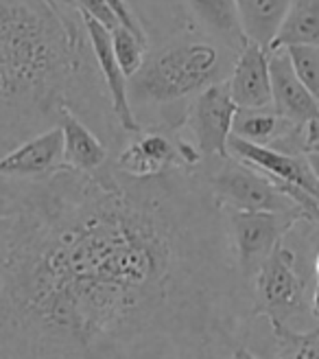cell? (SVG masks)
Wrapping results in <instances>:
<instances>
[{"label":"cell","mask_w":319,"mask_h":359,"mask_svg":"<svg viewBox=\"0 0 319 359\" xmlns=\"http://www.w3.org/2000/svg\"><path fill=\"white\" fill-rule=\"evenodd\" d=\"M7 197L0 359H227L247 342L252 287L192 169L62 165Z\"/></svg>","instance_id":"6da1fadb"},{"label":"cell","mask_w":319,"mask_h":359,"mask_svg":"<svg viewBox=\"0 0 319 359\" xmlns=\"http://www.w3.org/2000/svg\"><path fill=\"white\" fill-rule=\"evenodd\" d=\"M85 40L48 0H0V125L22 134L70 105Z\"/></svg>","instance_id":"7a4b0ae2"},{"label":"cell","mask_w":319,"mask_h":359,"mask_svg":"<svg viewBox=\"0 0 319 359\" xmlns=\"http://www.w3.org/2000/svg\"><path fill=\"white\" fill-rule=\"evenodd\" d=\"M221 53L212 42H180L157 50L129 77V97L153 105H169L199 95L221 79Z\"/></svg>","instance_id":"3957f363"},{"label":"cell","mask_w":319,"mask_h":359,"mask_svg":"<svg viewBox=\"0 0 319 359\" xmlns=\"http://www.w3.org/2000/svg\"><path fill=\"white\" fill-rule=\"evenodd\" d=\"M250 287L254 318H267L269 325H289L306 311V278L297 272V255L285 243L258 267Z\"/></svg>","instance_id":"277c9868"},{"label":"cell","mask_w":319,"mask_h":359,"mask_svg":"<svg viewBox=\"0 0 319 359\" xmlns=\"http://www.w3.org/2000/svg\"><path fill=\"white\" fill-rule=\"evenodd\" d=\"M208 187L212 193V200H215V204L223 212H236V210L297 212L306 222L304 212L267 175L234 156L223 160L221 169L210 177Z\"/></svg>","instance_id":"5b68a950"},{"label":"cell","mask_w":319,"mask_h":359,"mask_svg":"<svg viewBox=\"0 0 319 359\" xmlns=\"http://www.w3.org/2000/svg\"><path fill=\"white\" fill-rule=\"evenodd\" d=\"M232 239L239 272L250 285L258 267L282 243L289 232L304 222L297 212H267V210H236L225 212Z\"/></svg>","instance_id":"8992f818"},{"label":"cell","mask_w":319,"mask_h":359,"mask_svg":"<svg viewBox=\"0 0 319 359\" xmlns=\"http://www.w3.org/2000/svg\"><path fill=\"white\" fill-rule=\"evenodd\" d=\"M239 105L229 95L227 83H212L194 97L188 107L186 125L192 134V145L206 158L225 160L229 154V136H232Z\"/></svg>","instance_id":"52a82bcc"},{"label":"cell","mask_w":319,"mask_h":359,"mask_svg":"<svg viewBox=\"0 0 319 359\" xmlns=\"http://www.w3.org/2000/svg\"><path fill=\"white\" fill-rule=\"evenodd\" d=\"M79 18L83 20V29L87 35V44H90L94 60L99 64V70L103 75L105 88H108V95L112 101V110L114 116L118 121V125L125 132H143L140 123L134 116L132 103H129V83H127V75L122 73V68L114 55V46H112V33L108 27H103L94 18L79 13Z\"/></svg>","instance_id":"ba28073f"},{"label":"cell","mask_w":319,"mask_h":359,"mask_svg":"<svg viewBox=\"0 0 319 359\" xmlns=\"http://www.w3.org/2000/svg\"><path fill=\"white\" fill-rule=\"evenodd\" d=\"M227 147L234 158L260 169L267 177L304 189L319 202V180L315 177V173L309 165L306 154H287L276 147L254 145V142H247L234 134L229 136Z\"/></svg>","instance_id":"9c48e42d"},{"label":"cell","mask_w":319,"mask_h":359,"mask_svg":"<svg viewBox=\"0 0 319 359\" xmlns=\"http://www.w3.org/2000/svg\"><path fill=\"white\" fill-rule=\"evenodd\" d=\"M269 75H271V107L291 121L295 128L309 130L319 121V103L299 81L285 48L269 50Z\"/></svg>","instance_id":"30bf717a"},{"label":"cell","mask_w":319,"mask_h":359,"mask_svg":"<svg viewBox=\"0 0 319 359\" xmlns=\"http://www.w3.org/2000/svg\"><path fill=\"white\" fill-rule=\"evenodd\" d=\"M64 138L62 130L50 128L38 136L24 140L7 156H0V175L15 180H38L57 171L64 160Z\"/></svg>","instance_id":"8fae6325"},{"label":"cell","mask_w":319,"mask_h":359,"mask_svg":"<svg viewBox=\"0 0 319 359\" xmlns=\"http://www.w3.org/2000/svg\"><path fill=\"white\" fill-rule=\"evenodd\" d=\"M229 95L239 107H269L271 105V75H269V50L245 42L227 81Z\"/></svg>","instance_id":"7c38bea8"},{"label":"cell","mask_w":319,"mask_h":359,"mask_svg":"<svg viewBox=\"0 0 319 359\" xmlns=\"http://www.w3.org/2000/svg\"><path fill=\"white\" fill-rule=\"evenodd\" d=\"M116 167L134 177H151L160 175L169 169H186L180 142H175L157 132H147L138 140L129 142V145L120 151Z\"/></svg>","instance_id":"4fadbf2b"},{"label":"cell","mask_w":319,"mask_h":359,"mask_svg":"<svg viewBox=\"0 0 319 359\" xmlns=\"http://www.w3.org/2000/svg\"><path fill=\"white\" fill-rule=\"evenodd\" d=\"M57 123L64 138L62 160L66 167L77 171H97L108 163V149L94 136V132L79 121L73 107L64 105L57 114Z\"/></svg>","instance_id":"5bb4252c"},{"label":"cell","mask_w":319,"mask_h":359,"mask_svg":"<svg viewBox=\"0 0 319 359\" xmlns=\"http://www.w3.org/2000/svg\"><path fill=\"white\" fill-rule=\"evenodd\" d=\"M234 5L245 42H256L269 50L291 0H234Z\"/></svg>","instance_id":"9a60e30c"},{"label":"cell","mask_w":319,"mask_h":359,"mask_svg":"<svg viewBox=\"0 0 319 359\" xmlns=\"http://www.w3.org/2000/svg\"><path fill=\"white\" fill-rule=\"evenodd\" d=\"M293 130H299L291 121L278 114L274 107H239L232 134L254 142V145L274 147L282 138H287Z\"/></svg>","instance_id":"2e32d148"},{"label":"cell","mask_w":319,"mask_h":359,"mask_svg":"<svg viewBox=\"0 0 319 359\" xmlns=\"http://www.w3.org/2000/svg\"><path fill=\"white\" fill-rule=\"evenodd\" d=\"M289 46H319V0H291L269 50Z\"/></svg>","instance_id":"e0dca14e"},{"label":"cell","mask_w":319,"mask_h":359,"mask_svg":"<svg viewBox=\"0 0 319 359\" xmlns=\"http://www.w3.org/2000/svg\"><path fill=\"white\" fill-rule=\"evenodd\" d=\"M197 22L219 38L227 46H236L239 50L245 46V38L239 29L236 5L234 0H186Z\"/></svg>","instance_id":"ac0fdd59"},{"label":"cell","mask_w":319,"mask_h":359,"mask_svg":"<svg viewBox=\"0 0 319 359\" xmlns=\"http://www.w3.org/2000/svg\"><path fill=\"white\" fill-rule=\"evenodd\" d=\"M278 342L276 359H319V329L293 331L289 325H271Z\"/></svg>","instance_id":"d6986e66"},{"label":"cell","mask_w":319,"mask_h":359,"mask_svg":"<svg viewBox=\"0 0 319 359\" xmlns=\"http://www.w3.org/2000/svg\"><path fill=\"white\" fill-rule=\"evenodd\" d=\"M112 46H114V55L122 68V73L127 77H134L140 66L145 64V50H147V40H143L140 35L129 31L127 27L116 25L112 31Z\"/></svg>","instance_id":"ffe728a7"},{"label":"cell","mask_w":319,"mask_h":359,"mask_svg":"<svg viewBox=\"0 0 319 359\" xmlns=\"http://www.w3.org/2000/svg\"><path fill=\"white\" fill-rule=\"evenodd\" d=\"M285 50L295 75L319 103V46H289Z\"/></svg>","instance_id":"44dd1931"},{"label":"cell","mask_w":319,"mask_h":359,"mask_svg":"<svg viewBox=\"0 0 319 359\" xmlns=\"http://www.w3.org/2000/svg\"><path fill=\"white\" fill-rule=\"evenodd\" d=\"M73 3H75L77 13H85V15L94 18V20H99L103 27H108L110 31L118 25L116 15L112 13V9L108 7L105 0H73Z\"/></svg>","instance_id":"7402d4cb"},{"label":"cell","mask_w":319,"mask_h":359,"mask_svg":"<svg viewBox=\"0 0 319 359\" xmlns=\"http://www.w3.org/2000/svg\"><path fill=\"white\" fill-rule=\"evenodd\" d=\"M105 3H108V7H110V9H112V13L116 15L118 25L127 27L129 31H134L136 35H140V38H143V40H147L143 25L138 22V18L132 13V9H129V5L125 3V0H105Z\"/></svg>","instance_id":"603a6c76"},{"label":"cell","mask_w":319,"mask_h":359,"mask_svg":"<svg viewBox=\"0 0 319 359\" xmlns=\"http://www.w3.org/2000/svg\"><path fill=\"white\" fill-rule=\"evenodd\" d=\"M227 359H258V357H256L250 348H247L245 344H241L239 348L232 351V355H229Z\"/></svg>","instance_id":"cb8c5ba5"},{"label":"cell","mask_w":319,"mask_h":359,"mask_svg":"<svg viewBox=\"0 0 319 359\" xmlns=\"http://www.w3.org/2000/svg\"><path fill=\"white\" fill-rule=\"evenodd\" d=\"M311 245L317 252V250H319V212H317V217L311 222Z\"/></svg>","instance_id":"d4e9b609"},{"label":"cell","mask_w":319,"mask_h":359,"mask_svg":"<svg viewBox=\"0 0 319 359\" xmlns=\"http://www.w3.org/2000/svg\"><path fill=\"white\" fill-rule=\"evenodd\" d=\"M317 145H319V121L313 123L311 128H309V151L313 147H317Z\"/></svg>","instance_id":"484cf974"},{"label":"cell","mask_w":319,"mask_h":359,"mask_svg":"<svg viewBox=\"0 0 319 359\" xmlns=\"http://www.w3.org/2000/svg\"><path fill=\"white\" fill-rule=\"evenodd\" d=\"M306 158H309V165H311V169H313L315 177L319 180V149L309 151V154H306Z\"/></svg>","instance_id":"4316f807"},{"label":"cell","mask_w":319,"mask_h":359,"mask_svg":"<svg viewBox=\"0 0 319 359\" xmlns=\"http://www.w3.org/2000/svg\"><path fill=\"white\" fill-rule=\"evenodd\" d=\"M9 212H11V200L7 195L0 193V217H7Z\"/></svg>","instance_id":"83f0119b"},{"label":"cell","mask_w":319,"mask_h":359,"mask_svg":"<svg viewBox=\"0 0 319 359\" xmlns=\"http://www.w3.org/2000/svg\"><path fill=\"white\" fill-rule=\"evenodd\" d=\"M311 311H313V316L319 320V280H317V285H315V292H313V300H311Z\"/></svg>","instance_id":"f1b7e54d"},{"label":"cell","mask_w":319,"mask_h":359,"mask_svg":"<svg viewBox=\"0 0 319 359\" xmlns=\"http://www.w3.org/2000/svg\"><path fill=\"white\" fill-rule=\"evenodd\" d=\"M315 272H317V278H319V250H317V255H315Z\"/></svg>","instance_id":"f546056e"},{"label":"cell","mask_w":319,"mask_h":359,"mask_svg":"<svg viewBox=\"0 0 319 359\" xmlns=\"http://www.w3.org/2000/svg\"><path fill=\"white\" fill-rule=\"evenodd\" d=\"M59 3H64V5H68V7H75L73 0H59Z\"/></svg>","instance_id":"4dcf8cb0"},{"label":"cell","mask_w":319,"mask_h":359,"mask_svg":"<svg viewBox=\"0 0 319 359\" xmlns=\"http://www.w3.org/2000/svg\"><path fill=\"white\" fill-rule=\"evenodd\" d=\"M48 3H52V5H57V0H48Z\"/></svg>","instance_id":"1f68e13d"},{"label":"cell","mask_w":319,"mask_h":359,"mask_svg":"<svg viewBox=\"0 0 319 359\" xmlns=\"http://www.w3.org/2000/svg\"><path fill=\"white\" fill-rule=\"evenodd\" d=\"M313 149H319V145H317V147H313ZM313 149H311V151H313Z\"/></svg>","instance_id":"d6a6232c"}]
</instances>
